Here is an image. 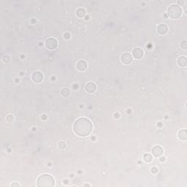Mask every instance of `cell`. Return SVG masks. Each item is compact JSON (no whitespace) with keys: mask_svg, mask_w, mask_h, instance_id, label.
<instances>
[{"mask_svg":"<svg viewBox=\"0 0 187 187\" xmlns=\"http://www.w3.org/2000/svg\"><path fill=\"white\" fill-rule=\"evenodd\" d=\"M93 130L91 121L86 118L77 119L73 124V132L77 136L84 137L89 135Z\"/></svg>","mask_w":187,"mask_h":187,"instance_id":"obj_1","label":"cell"},{"mask_svg":"<svg viewBox=\"0 0 187 187\" xmlns=\"http://www.w3.org/2000/svg\"><path fill=\"white\" fill-rule=\"evenodd\" d=\"M37 186L38 187H53L55 186V180L49 174H43L37 180Z\"/></svg>","mask_w":187,"mask_h":187,"instance_id":"obj_2","label":"cell"},{"mask_svg":"<svg viewBox=\"0 0 187 187\" xmlns=\"http://www.w3.org/2000/svg\"><path fill=\"white\" fill-rule=\"evenodd\" d=\"M182 13H183L182 9L178 5L175 4L171 5L167 8V15L170 18L173 20L179 18L182 16Z\"/></svg>","mask_w":187,"mask_h":187,"instance_id":"obj_3","label":"cell"},{"mask_svg":"<svg viewBox=\"0 0 187 187\" xmlns=\"http://www.w3.org/2000/svg\"><path fill=\"white\" fill-rule=\"evenodd\" d=\"M58 45L57 40L55 38L53 37H49L45 41V46L48 50H54L56 48Z\"/></svg>","mask_w":187,"mask_h":187,"instance_id":"obj_4","label":"cell"},{"mask_svg":"<svg viewBox=\"0 0 187 187\" xmlns=\"http://www.w3.org/2000/svg\"><path fill=\"white\" fill-rule=\"evenodd\" d=\"M121 62L124 64L129 65V64H130L132 62L133 57H132V56L129 53H123L121 55Z\"/></svg>","mask_w":187,"mask_h":187,"instance_id":"obj_5","label":"cell"},{"mask_svg":"<svg viewBox=\"0 0 187 187\" xmlns=\"http://www.w3.org/2000/svg\"><path fill=\"white\" fill-rule=\"evenodd\" d=\"M44 79V75L43 74L40 72V71H36V72H34L32 75V80L34 81V83H41Z\"/></svg>","mask_w":187,"mask_h":187,"instance_id":"obj_6","label":"cell"},{"mask_svg":"<svg viewBox=\"0 0 187 187\" xmlns=\"http://www.w3.org/2000/svg\"><path fill=\"white\" fill-rule=\"evenodd\" d=\"M144 56V51L140 48H135L132 50V57L135 59L139 60L142 59Z\"/></svg>","mask_w":187,"mask_h":187,"instance_id":"obj_7","label":"cell"},{"mask_svg":"<svg viewBox=\"0 0 187 187\" xmlns=\"http://www.w3.org/2000/svg\"><path fill=\"white\" fill-rule=\"evenodd\" d=\"M151 153L155 157H160L164 153V150L159 145H154L151 149Z\"/></svg>","mask_w":187,"mask_h":187,"instance_id":"obj_8","label":"cell"},{"mask_svg":"<svg viewBox=\"0 0 187 187\" xmlns=\"http://www.w3.org/2000/svg\"><path fill=\"white\" fill-rule=\"evenodd\" d=\"M85 90L86 92L89 94H93L97 90V85L94 82H88L85 85Z\"/></svg>","mask_w":187,"mask_h":187,"instance_id":"obj_9","label":"cell"},{"mask_svg":"<svg viewBox=\"0 0 187 187\" xmlns=\"http://www.w3.org/2000/svg\"><path fill=\"white\" fill-rule=\"evenodd\" d=\"M77 69L80 72H84L88 67V64L84 60H79L76 64Z\"/></svg>","mask_w":187,"mask_h":187,"instance_id":"obj_10","label":"cell"},{"mask_svg":"<svg viewBox=\"0 0 187 187\" xmlns=\"http://www.w3.org/2000/svg\"><path fill=\"white\" fill-rule=\"evenodd\" d=\"M157 32L159 34L164 35L168 32V27L166 24H159L157 27Z\"/></svg>","mask_w":187,"mask_h":187,"instance_id":"obj_11","label":"cell"},{"mask_svg":"<svg viewBox=\"0 0 187 187\" xmlns=\"http://www.w3.org/2000/svg\"><path fill=\"white\" fill-rule=\"evenodd\" d=\"M177 64L180 67H185L186 66V57L181 56L177 59Z\"/></svg>","mask_w":187,"mask_h":187,"instance_id":"obj_12","label":"cell"},{"mask_svg":"<svg viewBox=\"0 0 187 187\" xmlns=\"http://www.w3.org/2000/svg\"><path fill=\"white\" fill-rule=\"evenodd\" d=\"M178 137L180 140H186L187 139V132L186 129H181L178 132Z\"/></svg>","mask_w":187,"mask_h":187,"instance_id":"obj_13","label":"cell"},{"mask_svg":"<svg viewBox=\"0 0 187 187\" xmlns=\"http://www.w3.org/2000/svg\"><path fill=\"white\" fill-rule=\"evenodd\" d=\"M60 93L63 97H68L70 95V90L68 88H61Z\"/></svg>","mask_w":187,"mask_h":187,"instance_id":"obj_14","label":"cell"},{"mask_svg":"<svg viewBox=\"0 0 187 187\" xmlns=\"http://www.w3.org/2000/svg\"><path fill=\"white\" fill-rule=\"evenodd\" d=\"M143 160L146 163H150L153 161V156L151 153H145L143 155Z\"/></svg>","mask_w":187,"mask_h":187,"instance_id":"obj_15","label":"cell"},{"mask_svg":"<svg viewBox=\"0 0 187 187\" xmlns=\"http://www.w3.org/2000/svg\"><path fill=\"white\" fill-rule=\"evenodd\" d=\"M76 15L78 18H83L85 15V10L83 8H78L76 10Z\"/></svg>","mask_w":187,"mask_h":187,"instance_id":"obj_16","label":"cell"},{"mask_svg":"<svg viewBox=\"0 0 187 187\" xmlns=\"http://www.w3.org/2000/svg\"><path fill=\"white\" fill-rule=\"evenodd\" d=\"M58 146H59L60 149H64L66 148L67 145H66V143L64 141H60L59 144H58Z\"/></svg>","mask_w":187,"mask_h":187,"instance_id":"obj_17","label":"cell"},{"mask_svg":"<svg viewBox=\"0 0 187 187\" xmlns=\"http://www.w3.org/2000/svg\"><path fill=\"white\" fill-rule=\"evenodd\" d=\"M10 56H9L8 55H5L3 57H2V61L5 62V63H9L10 61Z\"/></svg>","mask_w":187,"mask_h":187,"instance_id":"obj_18","label":"cell"},{"mask_svg":"<svg viewBox=\"0 0 187 187\" xmlns=\"http://www.w3.org/2000/svg\"><path fill=\"white\" fill-rule=\"evenodd\" d=\"M6 120H7V121L9 122V123H12V122L14 121V116H13V115L10 114V115H8V116H7Z\"/></svg>","mask_w":187,"mask_h":187,"instance_id":"obj_19","label":"cell"},{"mask_svg":"<svg viewBox=\"0 0 187 187\" xmlns=\"http://www.w3.org/2000/svg\"><path fill=\"white\" fill-rule=\"evenodd\" d=\"M180 47H181L183 49H186V41H183L182 43H180Z\"/></svg>","mask_w":187,"mask_h":187,"instance_id":"obj_20","label":"cell"},{"mask_svg":"<svg viewBox=\"0 0 187 187\" xmlns=\"http://www.w3.org/2000/svg\"><path fill=\"white\" fill-rule=\"evenodd\" d=\"M151 172H152L153 174L157 173V172H158V168H157L156 167H152V169H151Z\"/></svg>","mask_w":187,"mask_h":187,"instance_id":"obj_21","label":"cell"},{"mask_svg":"<svg viewBox=\"0 0 187 187\" xmlns=\"http://www.w3.org/2000/svg\"><path fill=\"white\" fill-rule=\"evenodd\" d=\"M10 186L11 187H20L21 186V185L17 183V182H14V183H13L11 185H10Z\"/></svg>","mask_w":187,"mask_h":187,"instance_id":"obj_22","label":"cell"},{"mask_svg":"<svg viewBox=\"0 0 187 187\" xmlns=\"http://www.w3.org/2000/svg\"><path fill=\"white\" fill-rule=\"evenodd\" d=\"M64 37L65 39H69V38L70 37V34H69V33H65L64 35Z\"/></svg>","mask_w":187,"mask_h":187,"instance_id":"obj_23","label":"cell"},{"mask_svg":"<svg viewBox=\"0 0 187 187\" xmlns=\"http://www.w3.org/2000/svg\"><path fill=\"white\" fill-rule=\"evenodd\" d=\"M160 161H161V162L165 161V158H164V157H161V159H160Z\"/></svg>","mask_w":187,"mask_h":187,"instance_id":"obj_24","label":"cell"},{"mask_svg":"<svg viewBox=\"0 0 187 187\" xmlns=\"http://www.w3.org/2000/svg\"><path fill=\"white\" fill-rule=\"evenodd\" d=\"M115 116H116L115 118H116V119H117V118H119V113H116V114H115Z\"/></svg>","mask_w":187,"mask_h":187,"instance_id":"obj_25","label":"cell"},{"mask_svg":"<svg viewBox=\"0 0 187 187\" xmlns=\"http://www.w3.org/2000/svg\"><path fill=\"white\" fill-rule=\"evenodd\" d=\"M91 185L90 184H88V183H85V184H84V186H90Z\"/></svg>","mask_w":187,"mask_h":187,"instance_id":"obj_26","label":"cell"},{"mask_svg":"<svg viewBox=\"0 0 187 187\" xmlns=\"http://www.w3.org/2000/svg\"><path fill=\"white\" fill-rule=\"evenodd\" d=\"M91 139L93 140V141H94V140H95V139H96V137H91Z\"/></svg>","mask_w":187,"mask_h":187,"instance_id":"obj_27","label":"cell"}]
</instances>
